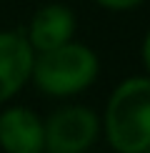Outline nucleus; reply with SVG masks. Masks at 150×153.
I'll return each mask as SVG.
<instances>
[{
    "label": "nucleus",
    "instance_id": "nucleus-1",
    "mask_svg": "<svg viewBox=\"0 0 150 153\" xmlns=\"http://www.w3.org/2000/svg\"><path fill=\"white\" fill-rule=\"evenodd\" d=\"M100 128L110 153L150 151V75H128L112 88Z\"/></svg>",
    "mask_w": 150,
    "mask_h": 153
},
{
    "label": "nucleus",
    "instance_id": "nucleus-2",
    "mask_svg": "<svg viewBox=\"0 0 150 153\" xmlns=\"http://www.w3.org/2000/svg\"><path fill=\"white\" fill-rule=\"evenodd\" d=\"M100 78V55L88 43L70 40L53 50L35 53L30 83L38 93L55 100L83 95Z\"/></svg>",
    "mask_w": 150,
    "mask_h": 153
},
{
    "label": "nucleus",
    "instance_id": "nucleus-3",
    "mask_svg": "<svg viewBox=\"0 0 150 153\" xmlns=\"http://www.w3.org/2000/svg\"><path fill=\"white\" fill-rule=\"evenodd\" d=\"M45 153H90L103 136L100 116L90 105L68 103L43 118Z\"/></svg>",
    "mask_w": 150,
    "mask_h": 153
},
{
    "label": "nucleus",
    "instance_id": "nucleus-4",
    "mask_svg": "<svg viewBox=\"0 0 150 153\" xmlns=\"http://www.w3.org/2000/svg\"><path fill=\"white\" fill-rule=\"evenodd\" d=\"M0 151L45 153V123L30 105L5 103L0 108Z\"/></svg>",
    "mask_w": 150,
    "mask_h": 153
},
{
    "label": "nucleus",
    "instance_id": "nucleus-5",
    "mask_svg": "<svg viewBox=\"0 0 150 153\" xmlns=\"http://www.w3.org/2000/svg\"><path fill=\"white\" fill-rule=\"evenodd\" d=\"M35 50L23 30H0V105L12 103L30 83Z\"/></svg>",
    "mask_w": 150,
    "mask_h": 153
},
{
    "label": "nucleus",
    "instance_id": "nucleus-6",
    "mask_svg": "<svg viewBox=\"0 0 150 153\" xmlns=\"http://www.w3.org/2000/svg\"><path fill=\"white\" fill-rule=\"evenodd\" d=\"M25 38H28L30 48L35 53H43V50H53L58 45H65V43L75 40V33H78V15L70 5L65 3H45L40 5L33 18H30L28 28L23 30Z\"/></svg>",
    "mask_w": 150,
    "mask_h": 153
},
{
    "label": "nucleus",
    "instance_id": "nucleus-7",
    "mask_svg": "<svg viewBox=\"0 0 150 153\" xmlns=\"http://www.w3.org/2000/svg\"><path fill=\"white\" fill-rule=\"evenodd\" d=\"M93 3L108 13H130V10H138L140 5H145L148 0H93Z\"/></svg>",
    "mask_w": 150,
    "mask_h": 153
},
{
    "label": "nucleus",
    "instance_id": "nucleus-8",
    "mask_svg": "<svg viewBox=\"0 0 150 153\" xmlns=\"http://www.w3.org/2000/svg\"><path fill=\"white\" fill-rule=\"evenodd\" d=\"M140 63L145 68V75H150V28L145 30V35L140 40Z\"/></svg>",
    "mask_w": 150,
    "mask_h": 153
}]
</instances>
